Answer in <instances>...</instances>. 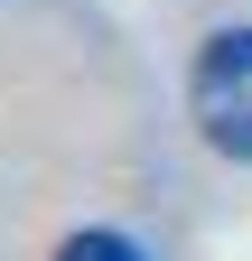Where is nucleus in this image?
Masks as SVG:
<instances>
[{"label": "nucleus", "instance_id": "nucleus-1", "mask_svg": "<svg viewBox=\"0 0 252 261\" xmlns=\"http://www.w3.org/2000/svg\"><path fill=\"white\" fill-rule=\"evenodd\" d=\"M187 103H196V130L224 159H252V28H215V38L196 47Z\"/></svg>", "mask_w": 252, "mask_h": 261}, {"label": "nucleus", "instance_id": "nucleus-2", "mask_svg": "<svg viewBox=\"0 0 252 261\" xmlns=\"http://www.w3.org/2000/svg\"><path fill=\"white\" fill-rule=\"evenodd\" d=\"M56 261H140V252L121 243V233H75L66 252H56Z\"/></svg>", "mask_w": 252, "mask_h": 261}]
</instances>
